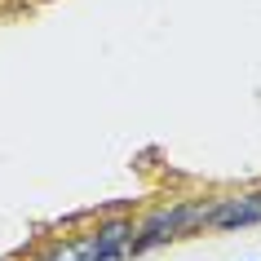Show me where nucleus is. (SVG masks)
<instances>
[{"mask_svg":"<svg viewBox=\"0 0 261 261\" xmlns=\"http://www.w3.org/2000/svg\"><path fill=\"white\" fill-rule=\"evenodd\" d=\"M89 252H93L89 234H75V239H54L36 261H89Z\"/></svg>","mask_w":261,"mask_h":261,"instance_id":"4","label":"nucleus"},{"mask_svg":"<svg viewBox=\"0 0 261 261\" xmlns=\"http://www.w3.org/2000/svg\"><path fill=\"white\" fill-rule=\"evenodd\" d=\"M248 226H261V191L217 195V208L208 217V230H248Z\"/></svg>","mask_w":261,"mask_h":261,"instance_id":"2","label":"nucleus"},{"mask_svg":"<svg viewBox=\"0 0 261 261\" xmlns=\"http://www.w3.org/2000/svg\"><path fill=\"white\" fill-rule=\"evenodd\" d=\"M213 208H217V195H213V199H173V204L151 208V213L138 221V230H133V239L124 248V257H142V252L164 248V244H173V239H181V234L208 230Z\"/></svg>","mask_w":261,"mask_h":261,"instance_id":"1","label":"nucleus"},{"mask_svg":"<svg viewBox=\"0 0 261 261\" xmlns=\"http://www.w3.org/2000/svg\"><path fill=\"white\" fill-rule=\"evenodd\" d=\"M133 230H138V221H133V217H107V221H97L93 230H89V244H93L89 261H120L124 248H128V239H133Z\"/></svg>","mask_w":261,"mask_h":261,"instance_id":"3","label":"nucleus"}]
</instances>
